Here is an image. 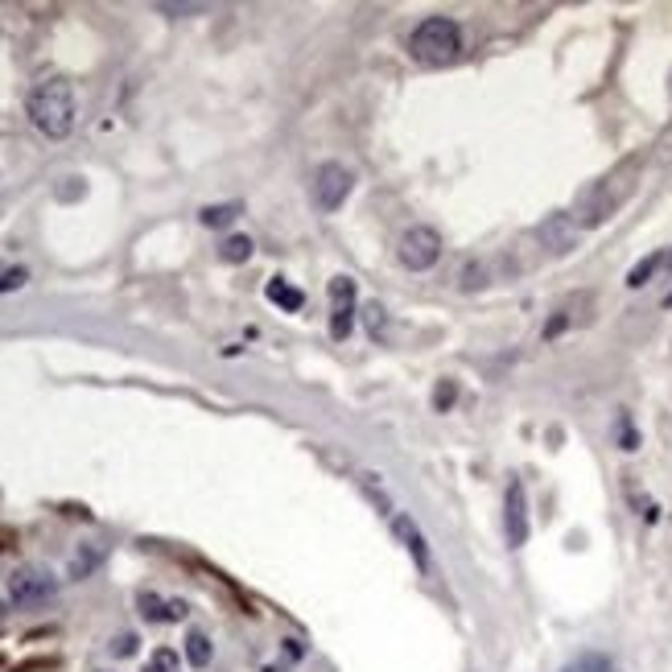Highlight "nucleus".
<instances>
[{
  "mask_svg": "<svg viewBox=\"0 0 672 672\" xmlns=\"http://www.w3.org/2000/svg\"><path fill=\"white\" fill-rule=\"evenodd\" d=\"M396 256H400L405 268H413V273H425V268H433L442 260V235L433 227H425V223H417V227H409L405 235H400Z\"/></svg>",
  "mask_w": 672,
  "mask_h": 672,
  "instance_id": "39448f33",
  "label": "nucleus"
},
{
  "mask_svg": "<svg viewBox=\"0 0 672 672\" xmlns=\"http://www.w3.org/2000/svg\"><path fill=\"white\" fill-rule=\"evenodd\" d=\"M240 203H223V207H207L203 211V223L207 227H227V223H235V219H240Z\"/></svg>",
  "mask_w": 672,
  "mask_h": 672,
  "instance_id": "dca6fc26",
  "label": "nucleus"
},
{
  "mask_svg": "<svg viewBox=\"0 0 672 672\" xmlns=\"http://www.w3.org/2000/svg\"><path fill=\"white\" fill-rule=\"evenodd\" d=\"M668 91H672V75H668Z\"/></svg>",
  "mask_w": 672,
  "mask_h": 672,
  "instance_id": "a878e982",
  "label": "nucleus"
},
{
  "mask_svg": "<svg viewBox=\"0 0 672 672\" xmlns=\"http://www.w3.org/2000/svg\"><path fill=\"white\" fill-rule=\"evenodd\" d=\"M145 672H182V656L174 648H157L149 660H145Z\"/></svg>",
  "mask_w": 672,
  "mask_h": 672,
  "instance_id": "2eb2a0df",
  "label": "nucleus"
},
{
  "mask_svg": "<svg viewBox=\"0 0 672 672\" xmlns=\"http://www.w3.org/2000/svg\"><path fill=\"white\" fill-rule=\"evenodd\" d=\"M660 264H664V252H652V256H644V260H640V264H635L631 273H627V285H631V289H644V285H648V277L656 273Z\"/></svg>",
  "mask_w": 672,
  "mask_h": 672,
  "instance_id": "4468645a",
  "label": "nucleus"
},
{
  "mask_svg": "<svg viewBox=\"0 0 672 672\" xmlns=\"http://www.w3.org/2000/svg\"><path fill=\"white\" fill-rule=\"evenodd\" d=\"M186 660L194 668H207L215 660V644H211L207 631H186Z\"/></svg>",
  "mask_w": 672,
  "mask_h": 672,
  "instance_id": "f8f14e48",
  "label": "nucleus"
},
{
  "mask_svg": "<svg viewBox=\"0 0 672 672\" xmlns=\"http://www.w3.org/2000/svg\"><path fill=\"white\" fill-rule=\"evenodd\" d=\"M268 301H273V306H281V310H301V306H306V293H301L297 285H289L285 277H273V281H268Z\"/></svg>",
  "mask_w": 672,
  "mask_h": 672,
  "instance_id": "9b49d317",
  "label": "nucleus"
},
{
  "mask_svg": "<svg viewBox=\"0 0 672 672\" xmlns=\"http://www.w3.org/2000/svg\"><path fill=\"white\" fill-rule=\"evenodd\" d=\"M355 326V306H334V318H330V334L334 339H347Z\"/></svg>",
  "mask_w": 672,
  "mask_h": 672,
  "instance_id": "a211bd4d",
  "label": "nucleus"
},
{
  "mask_svg": "<svg viewBox=\"0 0 672 672\" xmlns=\"http://www.w3.org/2000/svg\"><path fill=\"white\" fill-rule=\"evenodd\" d=\"M137 607H141V619H145V623H178V619H186V602H165V598L153 594V590H141V594H137Z\"/></svg>",
  "mask_w": 672,
  "mask_h": 672,
  "instance_id": "9d476101",
  "label": "nucleus"
},
{
  "mask_svg": "<svg viewBox=\"0 0 672 672\" xmlns=\"http://www.w3.org/2000/svg\"><path fill=\"white\" fill-rule=\"evenodd\" d=\"M0 615H5V602H0Z\"/></svg>",
  "mask_w": 672,
  "mask_h": 672,
  "instance_id": "393cba45",
  "label": "nucleus"
},
{
  "mask_svg": "<svg viewBox=\"0 0 672 672\" xmlns=\"http://www.w3.org/2000/svg\"><path fill=\"white\" fill-rule=\"evenodd\" d=\"M536 235H541V244L549 252H574L582 227L574 223V215H569V211H557V215H549L541 227H536Z\"/></svg>",
  "mask_w": 672,
  "mask_h": 672,
  "instance_id": "6e6552de",
  "label": "nucleus"
},
{
  "mask_svg": "<svg viewBox=\"0 0 672 672\" xmlns=\"http://www.w3.org/2000/svg\"><path fill=\"white\" fill-rule=\"evenodd\" d=\"M409 50L421 66H450L462 54V25L454 17H425L413 29Z\"/></svg>",
  "mask_w": 672,
  "mask_h": 672,
  "instance_id": "f03ea898",
  "label": "nucleus"
},
{
  "mask_svg": "<svg viewBox=\"0 0 672 672\" xmlns=\"http://www.w3.org/2000/svg\"><path fill=\"white\" fill-rule=\"evenodd\" d=\"M25 281H29L25 268H9V273H0V293H13V289H21Z\"/></svg>",
  "mask_w": 672,
  "mask_h": 672,
  "instance_id": "4be33fe9",
  "label": "nucleus"
},
{
  "mask_svg": "<svg viewBox=\"0 0 672 672\" xmlns=\"http://www.w3.org/2000/svg\"><path fill=\"white\" fill-rule=\"evenodd\" d=\"M503 536H508L512 549L528 541V495L520 479H512L508 491H503Z\"/></svg>",
  "mask_w": 672,
  "mask_h": 672,
  "instance_id": "0eeeda50",
  "label": "nucleus"
},
{
  "mask_svg": "<svg viewBox=\"0 0 672 672\" xmlns=\"http://www.w3.org/2000/svg\"><path fill=\"white\" fill-rule=\"evenodd\" d=\"M392 532H396V541L409 549V557H413V561L425 569V574H429V569H433V557H429V545H425V532L413 524V516L396 512V516H392Z\"/></svg>",
  "mask_w": 672,
  "mask_h": 672,
  "instance_id": "1a4fd4ad",
  "label": "nucleus"
},
{
  "mask_svg": "<svg viewBox=\"0 0 672 672\" xmlns=\"http://www.w3.org/2000/svg\"><path fill=\"white\" fill-rule=\"evenodd\" d=\"M561 672H611V660L598 656V652H586V656H578V660H569Z\"/></svg>",
  "mask_w": 672,
  "mask_h": 672,
  "instance_id": "f3484780",
  "label": "nucleus"
},
{
  "mask_svg": "<svg viewBox=\"0 0 672 672\" xmlns=\"http://www.w3.org/2000/svg\"><path fill=\"white\" fill-rule=\"evenodd\" d=\"M330 297H334V306H355V285L347 277H334L330 281Z\"/></svg>",
  "mask_w": 672,
  "mask_h": 672,
  "instance_id": "6ab92c4d",
  "label": "nucleus"
},
{
  "mask_svg": "<svg viewBox=\"0 0 672 672\" xmlns=\"http://www.w3.org/2000/svg\"><path fill=\"white\" fill-rule=\"evenodd\" d=\"M95 565H99V549H91V553H75V561H71V578H87Z\"/></svg>",
  "mask_w": 672,
  "mask_h": 672,
  "instance_id": "aec40b11",
  "label": "nucleus"
},
{
  "mask_svg": "<svg viewBox=\"0 0 672 672\" xmlns=\"http://www.w3.org/2000/svg\"><path fill=\"white\" fill-rule=\"evenodd\" d=\"M380 306H367V322H372V339H380Z\"/></svg>",
  "mask_w": 672,
  "mask_h": 672,
  "instance_id": "5701e85b",
  "label": "nucleus"
},
{
  "mask_svg": "<svg viewBox=\"0 0 672 672\" xmlns=\"http://www.w3.org/2000/svg\"><path fill=\"white\" fill-rule=\"evenodd\" d=\"M25 112H29V124L42 132V137L50 141H66L75 132V87L66 83V79H46L29 91L25 99Z\"/></svg>",
  "mask_w": 672,
  "mask_h": 672,
  "instance_id": "f257e3e1",
  "label": "nucleus"
},
{
  "mask_svg": "<svg viewBox=\"0 0 672 672\" xmlns=\"http://www.w3.org/2000/svg\"><path fill=\"white\" fill-rule=\"evenodd\" d=\"M58 594V578L50 569H38V565H21L9 574V602L21 611H33V607H46V602Z\"/></svg>",
  "mask_w": 672,
  "mask_h": 672,
  "instance_id": "20e7f679",
  "label": "nucleus"
},
{
  "mask_svg": "<svg viewBox=\"0 0 672 672\" xmlns=\"http://www.w3.org/2000/svg\"><path fill=\"white\" fill-rule=\"evenodd\" d=\"M108 652H112V656H120V660H124V656H132V652H137V635H132V631H120L116 640L108 644Z\"/></svg>",
  "mask_w": 672,
  "mask_h": 672,
  "instance_id": "412c9836",
  "label": "nucleus"
},
{
  "mask_svg": "<svg viewBox=\"0 0 672 672\" xmlns=\"http://www.w3.org/2000/svg\"><path fill=\"white\" fill-rule=\"evenodd\" d=\"M351 186H355V174L347 170L343 161H322L318 174H314V203H318V211L334 215L351 198Z\"/></svg>",
  "mask_w": 672,
  "mask_h": 672,
  "instance_id": "423d86ee",
  "label": "nucleus"
},
{
  "mask_svg": "<svg viewBox=\"0 0 672 672\" xmlns=\"http://www.w3.org/2000/svg\"><path fill=\"white\" fill-rule=\"evenodd\" d=\"M664 306H672V289H668V297H664Z\"/></svg>",
  "mask_w": 672,
  "mask_h": 672,
  "instance_id": "b1692460",
  "label": "nucleus"
},
{
  "mask_svg": "<svg viewBox=\"0 0 672 672\" xmlns=\"http://www.w3.org/2000/svg\"><path fill=\"white\" fill-rule=\"evenodd\" d=\"M627 194H631V174L598 178L594 186H586V190L578 194V207L569 211V215H574V223H578V227H594V223H602V219H611V215H615V207L623 203Z\"/></svg>",
  "mask_w": 672,
  "mask_h": 672,
  "instance_id": "7ed1b4c3",
  "label": "nucleus"
},
{
  "mask_svg": "<svg viewBox=\"0 0 672 672\" xmlns=\"http://www.w3.org/2000/svg\"><path fill=\"white\" fill-rule=\"evenodd\" d=\"M252 240L248 235H227V240L219 244V260H227V264H244V260H252Z\"/></svg>",
  "mask_w": 672,
  "mask_h": 672,
  "instance_id": "ddd939ff",
  "label": "nucleus"
}]
</instances>
